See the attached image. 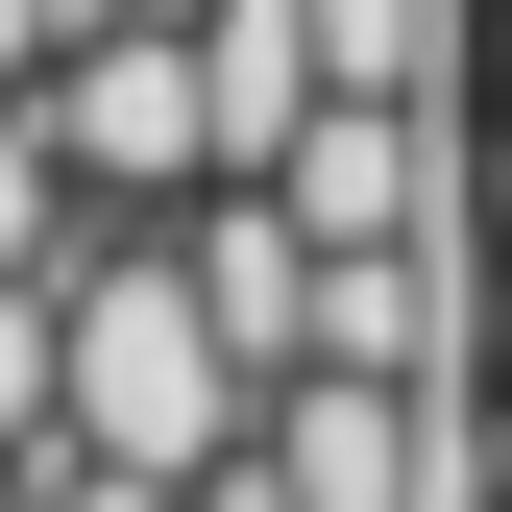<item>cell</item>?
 I'll list each match as a JSON object with an SVG mask.
<instances>
[{
	"label": "cell",
	"mask_w": 512,
	"mask_h": 512,
	"mask_svg": "<svg viewBox=\"0 0 512 512\" xmlns=\"http://www.w3.org/2000/svg\"><path fill=\"white\" fill-rule=\"evenodd\" d=\"M464 98H488V196H512V0H488V74H464Z\"/></svg>",
	"instance_id": "9"
},
{
	"label": "cell",
	"mask_w": 512,
	"mask_h": 512,
	"mask_svg": "<svg viewBox=\"0 0 512 512\" xmlns=\"http://www.w3.org/2000/svg\"><path fill=\"white\" fill-rule=\"evenodd\" d=\"M25 488H49V512H196V488H171V464H98V439H49Z\"/></svg>",
	"instance_id": "6"
},
{
	"label": "cell",
	"mask_w": 512,
	"mask_h": 512,
	"mask_svg": "<svg viewBox=\"0 0 512 512\" xmlns=\"http://www.w3.org/2000/svg\"><path fill=\"white\" fill-rule=\"evenodd\" d=\"M0 512H49V488H25V464H0Z\"/></svg>",
	"instance_id": "12"
},
{
	"label": "cell",
	"mask_w": 512,
	"mask_h": 512,
	"mask_svg": "<svg viewBox=\"0 0 512 512\" xmlns=\"http://www.w3.org/2000/svg\"><path fill=\"white\" fill-rule=\"evenodd\" d=\"M98 0H0V98H49V49H74Z\"/></svg>",
	"instance_id": "7"
},
{
	"label": "cell",
	"mask_w": 512,
	"mask_h": 512,
	"mask_svg": "<svg viewBox=\"0 0 512 512\" xmlns=\"http://www.w3.org/2000/svg\"><path fill=\"white\" fill-rule=\"evenodd\" d=\"M171 244H196V293H220V342H244V366L293 391V366H317V269H342V244H317V220L269 196V171H220V196L171 220Z\"/></svg>",
	"instance_id": "3"
},
{
	"label": "cell",
	"mask_w": 512,
	"mask_h": 512,
	"mask_svg": "<svg viewBox=\"0 0 512 512\" xmlns=\"http://www.w3.org/2000/svg\"><path fill=\"white\" fill-rule=\"evenodd\" d=\"M74 439V269H0V464Z\"/></svg>",
	"instance_id": "4"
},
{
	"label": "cell",
	"mask_w": 512,
	"mask_h": 512,
	"mask_svg": "<svg viewBox=\"0 0 512 512\" xmlns=\"http://www.w3.org/2000/svg\"><path fill=\"white\" fill-rule=\"evenodd\" d=\"M98 25H196V0H98Z\"/></svg>",
	"instance_id": "11"
},
{
	"label": "cell",
	"mask_w": 512,
	"mask_h": 512,
	"mask_svg": "<svg viewBox=\"0 0 512 512\" xmlns=\"http://www.w3.org/2000/svg\"><path fill=\"white\" fill-rule=\"evenodd\" d=\"M98 196H74V147H49V98H0V269H74Z\"/></svg>",
	"instance_id": "5"
},
{
	"label": "cell",
	"mask_w": 512,
	"mask_h": 512,
	"mask_svg": "<svg viewBox=\"0 0 512 512\" xmlns=\"http://www.w3.org/2000/svg\"><path fill=\"white\" fill-rule=\"evenodd\" d=\"M488 415H512V220H488Z\"/></svg>",
	"instance_id": "10"
},
{
	"label": "cell",
	"mask_w": 512,
	"mask_h": 512,
	"mask_svg": "<svg viewBox=\"0 0 512 512\" xmlns=\"http://www.w3.org/2000/svg\"><path fill=\"white\" fill-rule=\"evenodd\" d=\"M49 147H74L98 220H196V196H220V74H196V25H74V49H49Z\"/></svg>",
	"instance_id": "2"
},
{
	"label": "cell",
	"mask_w": 512,
	"mask_h": 512,
	"mask_svg": "<svg viewBox=\"0 0 512 512\" xmlns=\"http://www.w3.org/2000/svg\"><path fill=\"white\" fill-rule=\"evenodd\" d=\"M74 439H98V464H171V488L269 439V366L220 342V293H196L171 220H98L74 244Z\"/></svg>",
	"instance_id": "1"
},
{
	"label": "cell",
	"mask_w": 512,
	"mask_h": 512,
	"mask_svg": "<svg viewBox=\"0 0 512 512\" xmlns=\"http://www.w3.org/2000/svg\"><path fill=\"white\" fill-rule=\"evenodd\" d=\"M196 512H293V464H269V439H244V464H196Z\"/></svg>",
	"instance_id": "8"
}]
</instances>
